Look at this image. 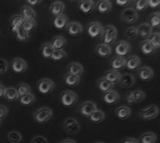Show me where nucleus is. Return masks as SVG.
<instances>
[{"label":"nucleus","instance_id":"obj_1","mask_svg":"<svg viewBox=\"0 0 160 143\" xmlns=\"http://www.w3.org/2000/svg\"><path fill=\"white\" fill-rule=\"evenodd\" d=\"M52 110L49 107H42L33 113V119L38 124H44L52 117Z\"/></svg>","mask_w":160,"mask_h":143},{"label":"nucleus","instance_id":"obj_2","mask_svg":"<svg viewBox=\"0 0 160 143\" xmlns=\"http://www.w3.org/2000/svg\"><path fill=\"white\" fill-rule=\"evenodd\" d=\"M159 110L155 105H151L142 109L139 113L140 118L143 121L152 120L159 115Z\"/></svg>","mask_w":160,"mask_h":143},{"label":"nucleus","instance_id":"obj_3","mask_svg":"<svg viewBox=\"0 0 160 143\" xmlns=\"http://www.w3.org/2000/svg\"><path fill=\"white\" fill-rule=\"evenodd\" d=\"M117 37V30L114 26L111 25L106 26L102 34V40L104 44L108 45L112 44L116 40Z\"/></svg>","mask_w":160,"mask_h":143},{"label":"nucleus","instance_id":"obj_4","mask_svg":"<svg viewBox=\"0 0 160 143\" xmlns=\"http://www.w3.org/2000/svg\"><path fill=\"white\" fill-rule=\"evenodd\" d=\"M63 129L68 134H75L79 131L80 125L76 119L68 118L63 123Z\"/></svg>","mask_w":160,"mask_h":143},{"label":"nucleus","instance_id":"obj_5","mask_svg":"<svg viewBox=\"0 0 160 143\" xmlns=\"http://www.w3.org/2000/svg\"><path fill=\"white\" fill-rule=\"evenodd\" d=\"M60 100L62 105L66 107H71L78 101V96L71 90H66L61 94Z\"/></svg>","mask_w":160,"mask_h":143},{"label":"nucleus","instance_id":"obj_6","mask_svg":"<svg viewBox=\"0 0 160 143\" xmlns=\"http://www.w3.org/2000/svg\"><path fill=\"white\" fill-rule=\"evenodd\" d=\"M98 110L96 104L91 101H85L80 105L79 112L82 115L89 118V117Z\"/></svg>","mask_w":160,"mask_h":143},{"label":"nucleus","instance_id":"obj_7","mask_svg":"<svg viewBox=\"0 0 160 143\" xmlns=\"http://www.w3.org/2000/svg\"><path fill=\"white\" fill-rule=\"evenodd\" d=\"M55 83L51 80L44 78L38 83V90L43 94H48L51 93L55 88Z\"/></svg>","mask_w":160,"mask_h":143},{"label":"nucleus","instance_id":"obj_8","mask_svg":"<svg viewBox=\"0 0 160 143\" xmlns=\"http://www.w3.org/2000/svg\"><path fill=\"white\" fill-rule=\"evenodd\" d=\"M121 17L123 21H124L127 23H135L138 18V15L137 11L135 10V8H128L124 10L121 14Z\"/></svg>","mask_w":160,"mask_h":143},{"label":"nucleus","instance_id":"obj_9","mask_svg":"<svg viewBox=\"0 0 160 143\" xmlns=\"http://www.w3.org/2000/svg\"><path fill=\"white\" fill-rule=\"evenodd\" d=\"M87 32L91 37L96 38L102 35L104 28L99 22H91L87 26Z\"/></svg>","mask_w":160,"mask_h":143},{"label":"nucleus","instance_id":"obj_10","mask_svg":"<svg viewBox=\"0 0 160 143\" xmlns=\"http://www.w3.org/2000/svg\"><path fill=\"white\" fill-rule=\"evenodd\" d=\"M131 50V45L129 43L125 41H121L118 42L115 47V52L118 56L124 58L128 55Z\"/></svg>","mask_w":160,"mask_h":143},{"label":"nucleus","instance_id":"obj_11","mask_svg":"<svg viewBox=\"0 0 160 143\" xmlns=\"http://www.w3.org/2000/svg\"><path fill=\"white\" fill-rule=\"evenodd\" d=\"M12 69L15 72L21 74L27 70V64L22 59L16 58L12 60Z\"/></svg>","mask_w":160,"mask_h":143},{"label":"nucleus","instance_id":"obj_12","mask_svg":"<svg viewBox=\"0 0 160 143\" xmlns=\"http://www.w3.org/2000/svg\"><path fill=\"white\" fill-rule=\"evenodd\" d=\"M25 20L26 19L21 15H15L12 16L10 21L12 31L16 33L19 29L22 27Z\"/></svg>","mask_w":160,"mask_h":143},{"label":"nucleus","instance_id":"obj_13","mask_svg":"<svg viewBox=\"0 0 160 143\" xmlns=\"http://www.w3.org/2000/svg\"><path fill=\"white\" fill-rule=\"evenodd\" d=\"M138 75L141 80L148 81L153 77L154 72L152 69L149 67H143L138 70Z\"/></svg>","mask_w":160,"mask_h":143},{"label":"nucleus","instance_id":"obj_14","mask_svg":"<svg viewBox=\"0 0 160 143\" xmlns=\"http://www.w3.org/2000/svg\"><path fill=\"white\" fill-rule=\"evenodd\" d=\"M141 60L137 56H131L126 59V67L130 70H136L140 66Z\"/></svg>","mask_w":160,"mask_h":143},{"label":"nucleus","instance_id":"obj_15","mask_svg":"<svg viewBox=\"0 0 160 143\" xmlns=\"http://www.w3.org/2000/svg\"><path fill=\"white\" fill-rule=\"evenodd\" d=\"M120 85L124 88H128L133 86L135 83V78L131 74H124L121 75L120 80Z\"/></svg>","mask_w":160,"mask_h":143},{"label":"nucleus","instance_id":"obj_16","mask_svg":"<svg viewBox=\"0 0 160 143\" xmlns=\"http://www.w3.org/2000/svg\"><path fill=\"white\" fill-rule=\"evenodd\" d=\"M68 70L69 74H72L77 77H80L83 73V67L81 64L76 62H72L68 64Z\"/></svg>","mask_w":160,"mask_h":143},{"label":"nucleus","instance_id":"obj_17","mask_svg":"<svg viewBox=\"0 0 160 143\" xmlns=\"http://www.w3.org/2000/svg\"><path fill=\"white\" fill-rule=\"evenodd\" d=\"M119 99V94L113 90H111L105 93L103 96L104 101L108 105H114L118 101Z\"/></svg>","mask_w":160,"mask_h":143},{"label":"nucleus","instance_id":"obj_18","mask_svg":"<svg viewBox=\"0 0 160 143\" xmlns=\"http://www.w3.org/2000/svg\"><path fill=\"white\" fill-rule=\"evenodd\" d=\"M115 114L118 119L124 120L129 118L131 114V110L128 106H121L115 110Z\"/></svg>","mask_w":160,"mask_h":143},{"label":"nucleus","instance_id":"obj_19","mask_svg":"<svg viewBox=\"0 0 160 143\" xmlns=\"http://www.w3.org/2000/svg\"><path fill=\"white\" fill-rule=\"evenodd\" d=\"M67 31L71 36H78L82 32L83 27L78 22H71L67 27Z\"/></svg>","mask_w":160,"mask_h":143},{"label":"nucleus","instance_id":"obj_20","mask_svg":"<svg viewBox=\"0 0 160 143\" xmlns=\"http://www.w3.org/2000/svg\"><path fill=\"white\" fill-rule=\"evenodd\" d=\"M69 19L65 14H61L57 16L54 20V26L59 30H63L67 28L69 25Z\"/></svg>","mask_w":160,"mask_h":143},{"label":"nucleus","instance_id":"obj_21","mask_svg":"<svg viewBox=\"0 0 160 143\" xmlns=\"http://www.w3.org/2000/svg\"><path fill=\"white\" fill-rule=\"evenodd\" d=\"M138 35L142 37L148 38L152 34V27L148 23H144L141 24L137 28Z\"/></svg>","mask_w":160,"mask_h":143},{"label":"nucleus","instance_id":"obj_22","mask_svg":"<svg viewBox=\"0 0 160 143\" xmlns=\"http://www.w3.org/2000/svg\"><path fill=\"white\" fill-rule=\"evenodd\" d=\"M97 85L99 89L104 93H106L109 92V91H111L114 86L113 83L105 79L104 77L100 78L97 82Z\"/></svg>","mask_w":160,"mask_h":143},{"label":"nucleus","instance_id":"obj_23","mask_svg":"<svg viewBox=\"0 0 160 143\" xmlns=\"http://www.w3.org/2000/svg\"><path fill=\"white\" fill-rule=\"evenodd\" d=\"M66 43L65 39L62 36H57L54 37L51 41V44L55 50H63L66 45Z\"/></svg>","mask_w":160,"mask_h":143},{"label":"nucleus","instance_id":"obj_24","mask_svg":"<svg viewBox=\"0 0 160 143\" xmlns=\"http://www.w3.org/2000/svg\"><path fill=\"white\" fill-rule=\"evenodd\" d=\"M96 52L99 56L102 58H107L112 54V48L110 45L101 43L96 47Z\"/></svg>","mask_w":160,"mask_h":143},{"label":"nucleus","instance_id":"obj_25","mask_svg":"<svg viewBox=\"0 0 160 143\" xmlns=\"http://www.w3.org/2000/svg\"><path fill=\"white\" fill-rule=\"evenodd\" d=\"M65 9V5L63 2L60 1H57L53 2L50 6V12L52 15L58 16L61 14Z\"/></svg>","mask_w":160,"mask_h":143},{"label":"nucleus","instance_id":"obj_26","mask_svg":"<svg viewBox=\"0 0 160 143\" xmlns=\"http://www.w3.org/2000/svg\"><path fill=\"white\" fill-rule=\"evenodd\" d=\"M95 3L92 0H84L79 3V8L85 14H89L94 8Z\"/></svg>","mask_w":160,"mask_h":143},{"label":"nucleus","instance_id":"obj_27","mask_svg":"<svg viewBox=\"0 0 160 143\" xmlns=\"http://www.w3.org/2000/svg\"><path fill=\"white\" fill-rule=\"evenodd\" d=\"M140 48L142 53L147 56H150L156 50L153 44L148 40V39L143 41L141 43Z\"/></svg>","mask_w":160,"mask_h":143},{"label":"nucleus","instance_id":"obj_28","mask_svg":"<svg viewBox=\"0 0 160 143\" xmlns=\"http://www.w3.org/2000/svg\"><path fill=\"white\" fill-rule=\"evenodd\" d=\"M111 66L113 70H119L126 67V59L121 56L115 57L111 62Z\"/></svg>","mask_w":160,"mask_h":143},{"label":"nucleus","instance_id":"obj_29","mask_svg":"<svg viewBox=\"0 0 160 143\" xmlns=\"http://www.w3.org/2000/svg\"><path fill=\"white\" fill-rule=\"evenodd\" d=\"M104 77L114 85L120 81L121 75L118 72V71L112 69L106 72Z\"/></svg>","mask_w":160,"mask_h":143},{"label":"nucleus","instance_id":"obj_30","mask_svg":"<svg viewBox=\"0 0 160 143\" xmlns=\"http://www.w3.org/2000/svg\"><path fill=\"white\" fill-rule=\"evenodd\" d=\"M21 15L25 19H34L36 17V13L31 7L24 5L21 8Z\"/></svg>","mask_w":160,"mask_h":143},{"label":"nucleus","instance_id":"obj_31","mask_svg":"<svg viewBox=\"0 0 160 143\" xmlns=\"http://www.w3.org/2000/svg\"><path fill=\"white\" fill-rule=\"evenodd\" d=\"M112 7V3L109 0H101L98 3L97 5L98 10L102 14H106V13L110 12Z\"/></svg>","mask_w":160,"mask_h":143},{"label":"nucleus","instance_id":"obj_32","mask_svg":"<svg viewBox=\"0 0 160 143\" xmlns=\"http://www.w3.org/2000/svg\"><path fill=\"white\" fill-rule=\"evenodd\" d=\"M64 81L67 85L69 86H75L79 83L80 77L67 73L64 77Z\"/></svg>","mask_w":160,"mask_h":143},{"label":"nucleus","instance_id":"obj_33","mask_svg":"<svg viewBox=\"0 0 160 143\" xmlns=\"http://www.w3.org/2000/svg\"><path fill=\"white\" fill-rule=\"evenodd\" d=\"M156 140V135L152 132H145L140 137V141L142 143H155Z\"/></svg>","mask_w":160,"mask_h":143},{"label":"nucleus","instance_id":"obj_34","mask_svg":"<svg viewBox=\"0 0 160 143\" xmlns=\"http://www.w3.org/2000/svg\"><path fill=\"white\" fill-rule=\"evenodd\" d=\"M4 97L7 101L10 102L15 101L16 100H18L19 98L16 91V89L13 87H10L6 89V92H5Z\"/></svg>","mask_w":160,"mask_h":143},{"label":"nucleus","instance_id":"obj_35","mask_svg":"<svg viewBox=\"0 0 160 143\" xmlns=\"http://www.w3.org/2000/svg\"><path fill=\"white\" fill-rule=\"evenodd\" d=\"M54 51L55 50L53 49L51 43H45L41 47L42 54L45 58H51Z\"/></svg>","mask_w":160,"mask_h":143},{"label":"nucleus","instance_id":"obj_36","mask_svg":"<svg viewBox=\"0 0 160 143\" xmlns=\"http://www.w3.org/2000/svg\"><path fill=\"white\" fill-rule=\"evenodd\" d=\"M104 118H105L104 113L100 110H97L96 112L93 113L88 118L90 121H92V123H99L104 120Z\"/></svg>","mask_w":160,"mask_h":143},{"label":"nucleus","instance_id":"obj_37","mask_svg":"<svg viewBox=\"0 0 160 143\" xmlns=\"http://www.w3.org/2000/svg\"><path fill=\"white\" fill-rule=\"evenodd\" d=\"M16 91H17L19 97H21L26 94H30L31 93V88L28 84L22 83L17 86Z\"/></svg>","mask_w":160,"mask_h":143},{"label":"nucleus","instance_id":"obj_38","mask_svg":"<svg viewBox=\"0 0 160 143\" xmlns=\"http://www.w3.org/2000/svg\"><path fill=\"white\" fill-rule=\"evenodd\" d=\"M125 36L129 41H133L136 40L138 36V32L137 28L135 27L128 28L125 31Z\"/></svg>","mask_w":160,"mask_h":143},{"label":"nucleus","instance_id":"obj_39","mask_svg":"<svg viewBox=\"0 0 160 143\" xmlns=\"http://www.w3.org/2000/svg\"><path fill=\"white\" fill-rule=\"evenodd\" d=\"M7 139L12 143H19L21 141L22 137L19 132L12 130L8 134Z\"/></svg>","mask_w":160,"mask_h":143},{"label":"nucleus","instance_id":"obj_40","mask_svg":"<svg viewBox=\"0 0 160 143\" xmlns=\"http://www.w3.org/2000/svg\"><path fill=\"white\" fill-rule=\"evenodd\" d=\"M149 24L152 28L160 27V12H156L150 16Z\"/></svg>","mask_w":160,"mask_h":143},{"label":"nucleus","instance_id":"obj_41","mask_svg":"<svg viewBox=\"0 0 160 143\" xmlns=\"http://www.w3.org/2000/svg\"><path fill=\"white\" fill-rule=\"evenodd\" d=\"M19 101L24 106H29L32 105L35 101V97L33 94L30 93L19 97Z\"/></svg>","mask_w":160,"mask_h":143},{"label":"nucleus","instance_id":"obj_42","mask_svg":"<svg viewBox=\"0 0 160 143\" xmlns=\"http://www.w3.org/2000/svg\"><path fill=\"white\" fill-rule=\"evenodd\" d=\"M16 34H17V39L22 42H26L28 41L30 38V34L29 32H26L22 27L19 29L17 32H16Z\"/></svg>","mask_w":160,"mask_h":143},{"label":"nucleus","instance_id":"obj_43","mask_svg":"<svg viewBox=\"0 0 160 143\" xmlns=\"http://www.w3.org/2000/svg\"><path fill=\"white\" fill-rule=\"evenodd\" d=\"M132 92L135 104L141 102L145 98V94L143 91L142 90H135L134 91H132Z\"/></svg>","mask_w":160,"mask_h":143},{"label":"nucleus","instance_id":"obj_44","mask_svg":"<svg viewBox=\"0 0 160 143\" xmlns=\"http://www.w3.org/2000/svg\"><path fill=\"white\" fill-rule=\"evenodd\" d=\"M148 40L153 44L156 49L160 47V33L156 32L151 34L148 37Z\"/></svg>","mask_w":160,"mask_h":143},{"label":"nucleus","instance_id":"obj_45","mask_svg":"<svg viewBox=\"0 0 160 143\" xmlns=\"http://www.w3.org/2000/svg\"><path fill=\"white\" fill-rule=\"evenodd\" d=\"M67 56H68V55L63 50H58L54 51L51 56V59L55 61H60L65 59Z\"/></svg>","mask_w":160,"mask_h":143},{"label":"nucleus","instance_id":"obj_46","mask_svg":"<svg viewBox=\"0 0 160 143\" xmlns=\"http://www.w3.org/2000/svg\"><path fill=\"white\" fill-rule=\"evenodd\" d=\"M36 27V23L35 19H26L22 26V28L28 32L32 31Z\"/></svg>","mask_w":160,"mask_h":143},{"label":"nucleus","instance_id":"obj_47","mask_svg":"<svg viewBox=\"0 0 160 143\" xmlns=\"http://www.w3.org/2000/svg\"><path fill=\"white\" fill-rule=\"evenodd\" d=\"M148 3L146 0H138L135 3V8L137 11H143L148 8Z\"/></svg>","mask_w":160,"mask_h":143},{"label":"nucleus","instance_id":"obj_48","mask_svg":"<svg viewBox=\"0 0 160 143\" xmlns=\"http://www.w3.org/2000/svg\"><path fill=\"white\" fill-rule=\"evenodd\" d=\"M8 68V62L3 58H0V74H3L7 72Z\"/></svg>","mask_w":160,"mask_h":143},{"label":"nucleus","instance_id":"obj_49","mask_svg":"<svg viewBox=\"0 0 160 143\" xmlns=\"http://www.w3.org/2000/svg\"><path fill=\"white\" fill-rule=\"evenodd\" d=\"M30 143H48V140L44 136L36 135L32 139Z\"/></svg>","mask_w":160,"mask_h":143},{"label":"nucleus","instance_id":"obj_50","mask_svg":"<svg viewBox=\"0 0 160 143\" xmlns=\"http://www.w3.org/2000/svg\"><path fill=\"white\" fill-rule=\"evenodd\" d=\"M8 108L6 106L0 105V121H2L4 118H6L8 114Z\"/></svg>","mask_w":160,"mask_h":143},{"label":"nucleus","instance_id":"obj_51","mask_svg":"<svg viewBox=\"0 0 160 143\" xmlns=\"http://www.w3.org/2000/svg\"><path fill=\"white\" fill-rule=\"evenodd\" d=\"M125 97H126V100L128 105H134L135 102H134V99H133L132 92H129L127 93L125 96Z\"/></svg>","mask_w":160,"mask_h":143},{"label":"nucleus","instance_id":"obj_52","mask_svg":"<svg viewBox=\"0 0 160 143\" xmlns=\"http://www.w3.org/2000/svg\"><path fill=\"white\" fill-rule=\"evenodd\" d=\"M148 3L149 7L155 8L160 5V0H149L148 1Z\"/></svg>","mask_w":160,"mask_h":143},{"label":"nucleus","instance_id":"obj_53","mask_svg":"<svg viewBox=\"0 0 160 143\" xmlns=\"http://www.w3.org/2000/svg\"><path fill=\"white\" fill-rule=\"evenodd\" d=\"M131 3L130 0H117L116 3L120 6H127Z\"/></svg>","mask_w":160,"mask_h":143},{"label":"nucleus","instance_id":"obj_54","mask_svg":"<svg viewBox=\"0 0 160 143\" xmlns=\"http://www.w3.org/2000/svg\"><path fill=\"white\" fill-rule=\"evenodd\" d=\"M122 143H139L138 140L135 139V138H132V137H129L126 139H125Z\"/></svg>","mask_w":160,"mask_h":143},{"label":"nucleus","instance_id":"obj_55","mask_svg":"<svg viewBox=\"0 0 160 143\" xmlns=\"http://www.w3.org/2000/svg\"><path fill=\"white\" fill-rule=\"evenodd\" d=\"M5 92H6V88L3 86L0 85V98L4 97Z\"/></svg>","mask_w":160,"mask_h":143},{"label":"nucleus","instance_id":"obj_56","mask_svg":"<svg viewBox=\"0 0 160 143\" xmlns=\"http://www.w3.org/2000/svg\"><path fill=\"white\" fill-rule=\"evenodd\" d=\"M27 2L29 3L31 5H36L41 2V1L40 0H28Z\"/></svg>","mask_w":160,"mask_h":143},{"label":"nucleus","instance_id":"obj_57","mask_svg":"<svg viewBox=\"0 0 160 143\" xmlns=\"http://www.w3.org/2000/svg\"><path fill=\"white\" fill-rule=\"evenodd\" d=\"M60 143H76V142L71 139H67L62 140Z\"/></svg>","mask_w":160,"mask_h":143},{"label":"nucleus","instance_id":"obj_58","mask_svg":"<svg viewBox=\"0 0 160 143\" xmlns=\"http://www.w3.org/2000/svg\"><path fill=\"white\" fill-rule=\"evenodd\" d=\"M96 143H104L102 142H96Z\"/></svg>","mask_w":160,"mask_h":143},{"label":"nucleus","instance_id":"obj_59","mask_svg":"<svg viewBox=\"0 0 160 143\" xmlns=\"http://www.w3.org/2000/svg\"><path fill=\"white\" fill-rule=\"evenodd\" d=\"M0 124H1V121H0Z\"/></svg>","mask_w":160,"mask_h":143}]
</instances>
